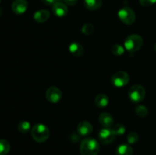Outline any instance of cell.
<instances>
[{"label": "cell", "instance_id": "12", "mask_svg": "<svg viewBox=\"0 0 156 155\" xmlns=\"http://www.w3.org/2000/svg\"><path fill=\"white\" fill-rule=\"evenodd\" d=\"M99 122L104 128H111L114 124V119L108 112H102L99 116Z\"/></svg>", "mask_w": 156, "mask_h": 155}, {"label": "cell", "instance_id": "20", "mask_svg": "<svg viewBox=\"0 0 156 155\" xmlns=\"http://www.w3.org/2000/svg\"><path fill=\"white\" fill-rule=\"evenodd\" d=\"M111 129L114 132V133L115 134V135H123L124 132H126V128H125V126L123 124H120V123L115 124Z\"/></svg>", "mask_w": 156, "mask_h": 155}, {"label": "cell", "instance_id": "1", "mask_svg": "<svg viewBox=\"0 0 156 155\" xmlns=\"http://www.w3.org/2000/svg\"><path fill=\"white\" fill-rule=\"evenodd\" d=\"M99 150L100 146L94 138H85L81 142L80 152L82 155H98Z\"/></svg>", "mask_w": 156, "mask_h": 155}, {"label": "cell", "instance_id": "22", "mask_svg": "<svg viewBox=\"0 0 156 155\" xmlns=\"http://www.w3.org/2000/svg\"><path fill=\"white\" fill-rule=\"evenodd\" d=\"M111 52L115 56H121L124 53V49L121 45L119 44H114L111 47Z\"/></svg>", "mask_w": 156, "mask_h": 155}, {"label": "cell", "instance_id": "19", "mask_svg": "<svg viewBox=\"0 0 156 155\" xmlns=\"http://www.w3.org/2000/svg\"><path fill=\"white\" fill-rule=\"evenodd\" d=\"M136 114L138 116L141 117V118H144V117L147 116L148 114H149V110H148V108L146 106H143V105H140L138 106L135 109Z\"/></svg>", "mask_w": 156, "mask_h": 155}, {"label": "cell", "instance_id": "8", "mask_svg": "<svg viewBox=\"0 0 156 155\" xmlns=\"http://www.w3.org/2000/svg\"><path fill=\"white\" fill-rule=\"evenodd\" d=\"M47 100L52 103H56L62 98V92L56 87H50L46 92Z\"/></svg>", "mask_w": 156, "mask_h": 155}, {"label": "cell", "instance_id": "2", "mask_svg": "<svg viewBox=\"0 0 156 155\" xmlns=\"http://www.w3.org/2000/svg\"><path fill=\"white\" fill-rule=\"evenodd\" d=\"M31 135L35 141L43 143L47 141L50 135V130L44 124H37L31 129Z\"/></svg>", "mask_w": 156, "mask_h": 155}, {"label": "cell", "instance_id": "23", "mask_svg": "<svg viewBox=\"0 0 156 155\" xmlns=\"http://www.w3.org/2000/svg\"><path fill=\"white\" fill-rule=\"evenodd\" d=\"M126 140H127V142L129 143V144H135V143H136L139 140L138 134L135 132H129V133L127 135Z\"/></svg>", "mask_w": 156, "mask_h": 155}, {"label": "cell", "instance_id": "9", "mask_svg": "<svg viewBox=\"0 0 156 155\" xmlns=\"http://www.w3.org/2000/svg\"><path fill=\"white\" fill-rule=\"evenodd\" d=\"M52 11L56 16L59 17V18H62L68 13V8L65 3H62L61 2H56L53 5Z\"/></svg>", "mask_w": 156, "mask_h": 155}, {"label": "cell", "instance_id": "25", "mask_svg": "<svg viewBox=\"0 0 156 155\" xmlns=\"http://www.w3.org/2000/svg\"><path fill=\"white\" fill-rule=\"evenodd\" d=\"M141 5L144 6V7H149L152 6L156 2V0H139Z\"/></svg>", "mask_w": 156, "mask_h": 155}, {"label": "cell", "instance_id": "16", "mask_svg": "<svg viewBox=\"0 0 156 155\" xmlns=\"http://www.w3.org/2000/svg\"><path fill=\"white\" fill-rule=\"evenodd\" d=\"M84 5L88 10H97L101 7L102 0H84Z\"/></svg>", "mask_w": 156, "mask_h": 155}, {"label": "cell", "instance_id": "11", "mask_svg": "<svg viewBox=\"0 0 156 155\" xmlns=\"http://www.w3.org/2000/svg\"><path fill=\"white\" fill-rule=\"evenodd\" d=\"M77 131L79 135L82 136H87L92 132V126L88 121H82L79 123L77 127Z\"/></svg>", "mask_w": 156, "mask_h": 155}, {"label": "cell", "instance_id": "27", "mask_svg": "<svg viewBox=\"0 0 156 155\" xmlns=\"http://www.w3.org/2000/svg\"><path fill=\"white\" fill-rule=\"evenodd\" d=\"M65 4L69 5H75L77 3L78 0H63Z\"/></svg>", "mask_w": 156, "mask_h": 155}, {"label": "cell", "instance_id": "26", "mask_svg": "<svg viewBox=\"0 0 156 155\" xmlns=\"http://www.w3.org/2000/svg\"><path fill=\"white\" fill-rule=\"evenodd\" d=\"M41 1L46 5H53L56 2H59V0H41Z\"/></svg>", "mask_w": 156, "mask_h": 155}, {"label": "cell", "instance_id": "10", "mask_svg": "<svg viewBox=\"0 0 156 155\" xmlns=\"http://www.w3.org/2000/svg\"><path fill=\"white\" fill-rule=\"evenodd\" d=\"M27 9V2L26 0H15L12 5V12L16 15H21Z\"/></svg>", "mask_w": 156, "mask_h": 155}, {"label": "cell", "instance_id": "7", "mask_svg": "<svg viewBox=\"0 0 156 155\" xmlns=\"http://www.w3.org/2000/svg\"><path fill=\"white\" fill-rule=\"evenodd\" d=\"M115 134L110 128H104L99 132L98 138L101 143L105 144H111L114 141Z\"/></svg>", "mask_w": 156, "mask_h": 155}, {"label": "cell", "instance_id": "15", "mask_svg": "<svg viewBox=\"0 0 156 155\" xmlns=\"http://www.w3.org/2000/svg\"><path fill=\"white\" fill-rule=\"evenodd\" d=\"M94 103L99 108L106 107L109 103V98L105 94H98L94 99Z\"/></svg>", "mask_w": 156, "mask_h": 155}, {"label": "cell", "instance_id": "4", "mask_svg": "<svg viewBox=\"0 0 156 155\" xmlns=\"http://www.w3.org/2000/svg\"><path fill=\"white\" fill-rule=\"evenodd\" d=\"M128 95L131 101L133 103H139L145 98L146 90L142 85L135 84L129 88Z\"/></svg>", "mask_w": 156, "mask_h": 155}, {"label": "cell", "instance_id": "17", "mask_svg": "<svg viewBox=\"0 0 156 155\" xmlns=\"http://www.w3.org/2000/svg\"><path fill=\"white\" fill-rule=\"evenodd\" d=\"M133 150L129 144H120L116 150L117 155H133Z\"/></svg>", "mask_w": 156, "mask_h": 155}, {"label": "cell", "instance_id": "29", "mask_svg": "<svg viewBox=\"0 0 156 155\" xmlns=\"http://www.w3.org/2000/svg\"><path fill=\"white\" fill-rule=\"evenodd\" d=\"M0 2H1V0H0Z\"/></svg>", "mask_w": 156, "mask_h": 155}, {"label": "cell", "instance_id": "3", "mask_svg": "<svg viewBox=\"0 0 156 155\" xmlns=\"http://www.w3.org/2000/svg\"><path fill=\"white\" fill-rule=\"evenodd\" d=\"M143 44V40L140 35L131 34L125 40L124 46L126 50L129 53L138 51Z\"/></svg>", "mask_w": 156, "mask_h": 155}, {"label": "cell", "instance_id": "18", "mask_svg": "<svg viewBox=\"0 0 156 155\" xmlns=\"http://www.w3.org/2000/svg\"><path fill=\"white\" fill-rule=\"evenodd\" d=\"M10 150V144L5 139H0V155H6Z\"/></svg>", "mask_w": 156, "mask_h": 155}, {"label": "cell", "instance_id": "24", "mask_svg": "<svg viewBox=\"0 0 156 155\" xmlns=\"http://www.w3.org/2000/svg\"><path fill=\"white\" fill-rule=\"evenodd\" d=\"M82 31L84 34L88 35V36L92 34L93 31H94V26L91 23H87V24L83 25L82 28Z\"/></svg>", "mask_w": 156, "mask_h": 155}, {"label": "cell", "instance_id": "21", "mask_svg": "<svg viewBox=\"0 0 156 155\" xmlns=\"http://www.w3.org/2000/svg\"><path fill=\"white\" fill-rule=\"evenodd\" d=\"M18 129L21 133H27L30 129V122L27 121H22L18 124Z\"/></svg>", "mask_w": 156, "mask_h": 155}, {"label": "cell", "instance_id": "14", "mask_svg": "<svg viewBox=\"0 0 156 155\" xmlns=\"http://www.w3.org/2000/svg\"><path fill=\"white\" fill-rule=\"evenodd\" d=\"M69 50L70 53L74 56H76V57H80L85 53V50H84L83 46L79 43L76 42L72 43L69 45Z\"/></svg>", "mask_w": 156, "mask_h": 155}, {"label": "cell", "instance_id": "6", "mask_svg": "<svg viewBox=\"0 0 156 155\" xmlns=\"http://www.w3.org/2000/svg\"><path fill=\"white\" fill-rule=\"evenodd\" d=\"M129 74L124 71H117L111 77V83L113 84V85L117 87V88H121V87L126 86L129 83Z\"/></svg>", "mask_w": 156, "mask_h": 155}, {"label": "cell", "instance_id": "28", "mask_svg": "<svg viewBox=\"0 0 156 155\" xmlns=\"http://www.w3.org/2000/svg\"><path fill=\"white\" fill-rule=\"evenodd\" d=\"M154 50H155V53H156V42H155V45H154Z\"/></svg>", "mask_w": 156, "mask_h": 155}, {"label": "cell", "instance_id": "13", "mask_svg": "<svg viewBox=\"0 0 156 155\" xmlns=\"http://www.w3.org/2000/svg\"><path fill=\"white\" fill-rule=\"evenodd\" d=\"M50 12L48 10L42 9L36 12L34 15V19L37 23H44L49 19L50 18Z\"/></svg>", "mask_w": 156, "mask_h": 155}, {"label": "cell", "instance_id": "5", "mask_svg": "<svg viewBox=\"0 0 156 155\" xmlns=\"http://www.w3.org/2000/svg\"><path fill=\"white\" fill-rule=\"evenodd\" d=\"M118 17L120 21L125 24L130 25L136 21V14L129 7H123L118 12Z\"/></svg>", "mask_w": 156, "mask_h": 155}]
</instances>
